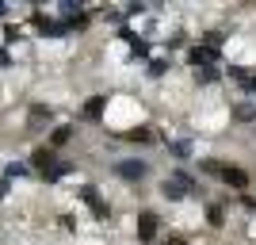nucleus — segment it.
I'll return each instance as SVG.
<instances>
[{
	"mask_svg": "<svg viewBox=\"0 0 256 245\" xmlns=\"http://www.w3.org/2000/svg\"><path fill=\"white\" fill-rule=\"evenodd\" d=\"M138 230H142V241H150V237L157 234V218H153V214L146 211V214L138 218Z\"/></svg>",
	"mask_w": 256,
	"mask_h": 245,
	"instance_id": "4",
	"label": "nucleus"
},
{
	"mask_svg": "<svg viewBox=\"0 0 256 245\" xmlns=\"http://www.w3.org/2000/svg\"><path fill=\"white\" fill-rule=\"evenodd\" d=\"M192 62H195V65H210V62H214V50H206V46H195V50H192Z\"/></svg>",
	"mask_w": 256,
	"mask_h": 245,
	"instance_id": "6",
	"label": "nucleus"
},
{
	"mask_svg": "<svg viewBox=\"0 0 256 245\" xmlns=\"http://www.w3.org/2000/svg\"><path fill=\"white\" fill-rule=\"evenodd\" d=\"M80 195H84V203H92V211H96L100 218L107 214V203L100 199V192H96V188H80Z\"/></svg>",
	"mask_w": 256,
	"mask_h": 245,
	"instance_id": "2",
	"label": "nucleus"
},
{
	"mask_svg": "<svg viewBox=\"0 0 256 245\" xmlns=\"http://www.w3.org/2000/svg\"><path fill=\"white\" fill-rule=\"evenodd\" d=\"M38 35L58 39V35H65V23H54V20H42V16H38Z\"/></svg>",
	"mask_w": 256,
	"mask_h": 245,
	"instance_id": "5",
	"label": "nucleus"
},
{
	"mask_svg": "<svg viewBox=\"0 0 256 245\" xmlns=\"http://www.w3.org/2000/svg\"><path fill=\"white\" fill-rule=\"evenodd\" d=\"M65 138H69V127H58V130H54V146H62Z\"/></svg>",
	"mask_w": 256,
	"mask_h": 245,
	"instance_id": "12",
	"label": "nucleus"
},
{
	"mask_svg": "<svg viewBox=\"0 0 256 245\" xmlns=\"http://www.w3.org/2000/svg\"><path fill=\"white\" fill-rule=\"evenodd\" d=\"M168 245H180V241H168Z\"/></svg>",
	"mask_w": 256,
	"mask_h": 245,
	"instance_id": "14",
	"label": "nucleus"
},
{
	"mask_svg": "<svg viewBox=\"0 0 256 245\" xmlns=\"http://www.w3.org/2000/svg\"><path fill=\"white\" fill-rule=\"evenodd\" d=\"M222 176H226V184H234V188H245V172H241V169H222Z\"/></svg>",
	"mask_w": 256,
	"mask_h": 245,
	"instance_id": "8",
	"label": "nucleus"
},
{
	"mask_svg": "<svg viewBox=\"0 0 256 245\" xmlns=\"http://www.w3.org/2000/svg\"><path fill=\"white\" fill-rule=\"evenodd\" d=\"M20 176H27V165H20V161H12L8 169H4V180H20Z\"/></svg>",
	"mask_w": 256,
	"mask_h": 245,
	"instance_id": "9",
	"label": "nucleus"
},
{
	"mask_svg": "<svg viewBox=\"0 0 256 245\" xmlns=\"http://www.w3.org/2000/svg\"><path fill=\"white\" fill-rule=\"evenodd\" d=\"M115 172L122 176V180H142V176L150 172V165H146V161H118Z\"/></svg>",
	"mask_w": 256,
	"mask_h": 245,
	"instance_id": "1",
	"label": "nucleus"
},
{
	"mask_svg": "<svg viewBox=\"0 0 256 245\" xmlns=\"http://www.w3.org/2000/svg\"><path fill=\"white\" fill-rule=\"evenodd\" d=\"M172 153H176V157H188V153H192V146H188V142H176V146H172Z\"/></svg>",
	"mask_w": 256,
	"mask_h": 245,
	"instance_id": "11",
	"label": "nucleus"
},
{
	"mask_svg": "<svg viewBox=\"0 0 256 245\" xmlns=\"http://www.w3.org/2000/svg\"><path fill=\"white\" fill-rule=\"evenodd\" d=\"M4 65H12V54L8 50H0V69H4Z\"/></svg>",
	"mask_w": 256,
	"mask_h": 245,
	"instance_id": "13",
	"label": "nucleus"
},
{
	"mask_svg": "<svg viewBox=\"0 0 256 245\" xmlns=\"http://www.w3.org/2000/svg\"><path fill=\"white\" fill-rule=\"evenodd\" d=\"M58 161H54V149H34V169H42V172H50Z\"/></svg>",
	"mask_w": 256,
	"mask_h": 245,
	"instance_id": "3",
	"label": "nucleus"
},
{
	"mask_svg": "<svg viewBox=\"0 0 256 245\" xmlns=\"http://www.w3.org/2000/svg\"><path fill=\"white\" fill-rule=\"evenodd\" d=\"M31 127H50V107H31Z\"/></svg>",
	"mask_w": 256,
	"mask_h": 245,
	"instance_id": "7",
	"label": "nucleus"
},
{
	"mask_svg": "<svg viewBox=\"0 0 256 245\" xmlns=\"http://www.w3.org/2000/svg\"><path fill=\"white\" fill-rule=\"evenodd\" d=\"M84 111H88V115H92V119H96L100 111H104V100H88V107H84Z\"/></svg>",
	"mask_w": 256,
	"mask_h": 245,
	"instance_id": "10",
	"label": "nucleus"
}]
</instances>
